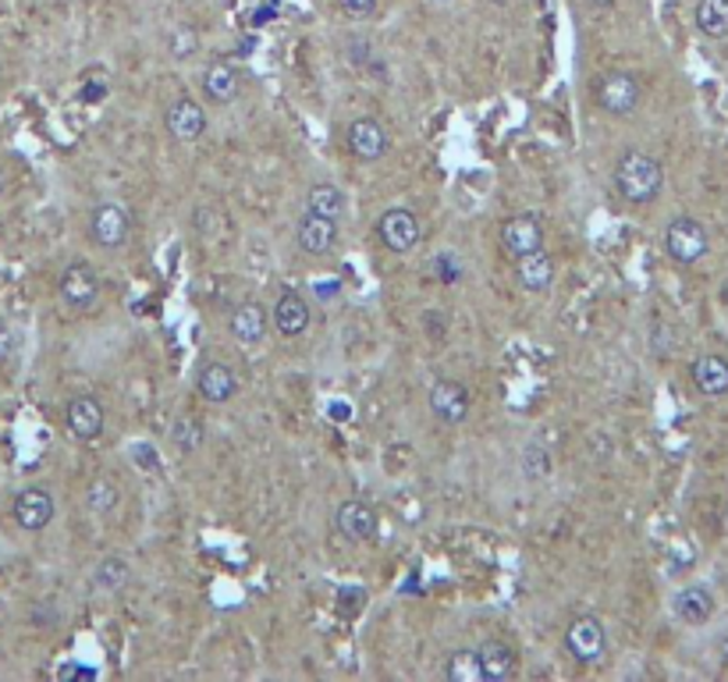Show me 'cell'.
<instances>
[{"instance_id":"7c38bea8","label":"cell","mask_w":728,"mask_h":682,"mask_svg":"<svg viewBox=\"0 0 728 682\" xmlns=\"http://www.w3.org/2000/svg\"><path fill=\"white\" fill-rule=\"evenodd\" d=\"M502 249L508 260H519L526 252H537L544 249V221L537 217V213H516V217L502 221Z\"/></svg>"},{"instance_id":"8d00e7d4","label":"cell","mask_w":728,"mask_h":682,"mask_svg":"<svg viewBox=\"0 0 728 682\" xmlns=\"http://www.w3.org/2000/svg\"><path fill=\"white\" fill-rule=\"evenodd\" d=\"M57 675H61V679H68V675H85V679H96L93 668H82V665H61V668H57Z\"/></svg>"},{"instance_id":"ac0fdd59","label":"cell","mask_w":728,"mask_h":682,"mask_svg":"<svg viewBox=\"0 0 728 682\" xmlns=\"http://www.w3.org/2000/svg\"><path fill=\"white\" fill-rule=\"evenodd\" d=\"M295 242H298V249L309 252V256L334 252V246H338V221L320 217V213L306 210L303 217H298V224H295Z\"/></svg>"},{"instance_id":"d6a6232c","label":"cell","mask_w":728,"mask_h":682,"mask_svg":"<svg viewBox=\"0 0 728 682\" xmlns=\"http://www.w3.org/2000/svg\"><path fill=\"white\" fill-rule=\"evenodd\" d=\"M132 462L142 466V469H156V466H161V459H156V448L146 445V440H142V445H132Z\"/></svg>"},{"instance_id":"f546056e","label":"cell","mask_w":728,"mask_h":682,"mask_svg":"<svg viewBox=\"0 0 728 682\" xmlns=\"http://www.w3.org/2000/svg\"><path fill=\"white\" fill-rule=\"evenodd\" d=\"M171 440H175V448L192 455L196 448H203L207 440V431H203V420H192V416H181L175 426H171Z\"/></svg>"},{"instance_id":"83f0119b","label":"cell","mask_w":728,"mask_h":682,"mask_svg":"<svg viewBox=\"0 0 728 682\" xmlns=\"http://www.w3.org/2000/svg\"><path fill=\"white\" fill-rule=\"evenodd\" d=\"M445 679L448 682H483V665H480V650L459 647L445 658Z\"/></svg>"},{"instance_id":"3957f363","label":"cell","mask_w":728,"mask_h":682,"mask_svg":"<svg viewBox=\"0 0 728 682\" xmlns=\"http://www.w3.org/2000/svg\"><path fill=\"white\" fill-rule=\"evenodd\" d=\"M707 249H711V235H707V227L696 217L668 221V227H665V252H668V260H672V263L693 267V263L704 260Z\"/></svg>"},{"instance_id":"2e32d148","label":"cell","mask_w":728,"mask_h":682,"mask_svg":"<svg viewBox=\"0 0 728 682\" xmlns=\"http://www.w3.org/2000/svg\"><path fill=\"white\" fill-rule=\"evenodd\" d=\"M199 90H203L207 104H213V107L235 104L242 93V71L232 61H210L203 68V79H199Z\"/></svg>"},{"instance_id":"603a6c76","label":"cell","mask_w":728,"mask_h":682,"mask_svg":"<svg viewBox=\"0 0 728 682\" xmlns=\"http://www.w3.org/2000/svg\"><path fill=\"white\" fill-rule=\"evenodd\" d=\"M480 665H483V679L488 682H505L519 672V654L508 639H483Z\"/></svg>"},{"instance_id":"1f68e13d","label":"cell","mask_w":728,"mask_h":682,"mask_svg":"<svg viewBox=\"0 0 728 682\" xmlns=\"http://www.w3.org/2000/svg\"><path fill=\"white\" fill-rule=\"evenodd\" d=\"M196 47H199V39L192 28H175V36H171V54H175L178 61H185Z\"/></svg>"},{"instance_id":"d590c367","label":"cell","mask_w":728,"mask_h":682,"mask_svg":"<svg viewBox=\"0 0 728 682\" xmlns=\"http://www.w3.org/2000/svg\"><path fill=\"white\" fill-rule=\"evenodd\" d=\"M11 352H14V334L8 331L4 324H0V363H4Z\"/></svg>"},{"instance_id":"d6986e66","label":"cell","mask_w":728,"mask_h":682,"mask_svg":"<svg viewBox=\"0 0 728 682\" xmlns=\"http://www.w3.org/2000/svg\"><path fill=\"white\" fill-rule=\"evenodd\" d=\"M227 327H232V338L238 345H260L270 334V309L263 303H256V298H249V303H242L232 313V324Z\"/></svg>"},{"instance_id":"4fadbf2b","label":"cell","mask_w":728,"mask_h":682,"mask_svg":"<svg viewBox=\"0 0 728 682\" xmlns=\"http://www.w3.org/2000/svg\"><path fill=\"white\" fill-rule=\"evenodd\" d=\"M11 516L19 522V530L25 533H39L47 530L57 516V502L47 487H25L14 494V505H11Z\"/></svg>"},{"instance_id":"ba28073f","label":"cell","mask_w":728,"mask_h":682,"mask_svg":"<svg viewBox=\"0 0 728 682\" xmlns=\"http://www.w3.org/2000/svg\"><path fill=\"white\" fill-rule=\"evenodd\" d=\"M164 125H167V136L175 142H185V146H192L207 136L210 128V114L203 104H196L192 96H178L171 99L167 110H164Z\"/></svg>"},{"instance_id":"60d3db41","label":"cell","mask_w":728,"mask_h":682,"mask_svg":"<svg viewBox=\"0 0 728 682\" xmlns=\"http://www.w3.org/2000/svg\"><path fill=\"white\" fill-rule=\"evenodd\" d=\"M4 189H8V170H4V164H0V196H4Z\"/></svg>"},{"instance_id":"277c9868","label":"cell","mask_w":728,"mask_h":682,"mask_svg":"<svg viewBox=\"0 0 728 682\" xmlns=\"http://www.w3.org/2000/svg\"><path fill=\"white\" fill-rule=\"evenodd\" d=\"M85 232H90L93 246H99V249H107V252L121 249V246H128V238H132V217H128V210L121 203L104 199V203H96L90 210Z\"/></svg>"},{"instance_id":"e0dca14e","label":"cell","mask_w":728,"mask_h":682,"mask_svg":"<svg viewBox=\"0 0 728 682\" xmlns=\"http://www.w3.org/2000/svg\"><path fill=\"white\" fill-rule=\"evenodd\" d=\"M270 327L281 338H298L309 331V303L298 292H281L270 306Z\"/></svg>"},{"instance_id":"7a4b0ae2","label":"cell","mask_w":728,"mask_h":682,"mask_svg":"<svg viewBox=\"0 0 728 682\" xmlns=\"http://www.w3.org/2000/svg\"><path fill=\"white\" fill-rule=\"evenodd\" d=\"M565 654L583 668H594L608 654V630L597 615H576L565 625Z\"/></svg>"},{"instance_id":"4dcf8cb0","label":"cell","mask_w":728,"mask_h":682,"mask_svg":"<svg viewBox=\"0 0 728 682\" xmlns=\"http://www.w3.org/2000/svg\"><path fill=\"white\" fill-rule=\"evenodd\" d=\"M377 8H380V0H338V11L345 14V19H355V22L374 19Z\"/></svg>"},{"instance_id":"d4e9b609","label":"cell","mask_w":728,"mask_h":682,"mask_svg":"<svg viewBox=\"0 0 728 682\" xmlns=\"http://www.w3.org/2000/svg\"><path fill=\"white\" fill-rule=\"evenodd\" d=\"M85 508H90L96 519H110L114 511L121 508V487L110 477H93L90 487H85Z\"/></svg>"},{"instance_id":"5b68a950","label":"cell","mask_w":728,"mask_h":682,"mask_svg":"<svg viewBox=\"0 0 728 682\" xmlns=\"http://www.w3.org/2000/svg\"><path fill=\"white\" fill-rule=\"evenodd\" d=\"M597 104L608 110L611 118H633L644 104V85L630 71H608V75L597 82Z\"/></svg>"},{"instance_id":"f35d334b","label":"cell","mask_w":728,"mask_h":682,"mask_svg":"<svg viewBox=\"0 0 728 682\" xmlns=\"http://www.w3.org/2000/svg\"><path fill=\"white\" fill-rule=\"evenodd\" d=\"M583 8H590V11H608V8H611V0H583Z\"/></svg>"},{"instance_id":"ab89813d","label":"cell","mask_w":728,"mask_h":682,"mask_svg":"<svg viewBox=\"0 0 728 682\" xmlns=\"http://www.w3.org/2000/svg\"><path fill=\"white\" fill-rule=\"evenodd\" d=\"M718 654H721V661L728 665V630H725V633L718 636Z\"/></svg>"},{"instance_id":"8fae6325","label":"cell","mask_w":728,"mask_h":682,"mask_svg":"<svg viewBox=\"0 0 728 682\" xmlns=\"http://www.w3.org/2000/svg\"><path fill=\"white\" fill-rule=\"evenodd\" d=\"M345 146H349V153L355 156V161L374 164V161H380V156H388L391 139H388V132H384V125H380L377 118L363 114V118H352V121H349V128H345Z\"/></svg>"},{"instance_id":"30bf717a","label":"cell","mask_w":728,"mask_h":682,"mask_svg":"<svg viewBox=\"0 0 728 682\" xmlns=\"http://www.w3.org/2000/svg\"><path fill=\"white\" fill-rule=\"evenodd\" d=\"M334 530L345 540H352V544H369V540H377L380 530L377 508L369 502H360V497H345L334 508Z\"/></svg>"},{"instance_id":"52a82bcc","label":"cell","mask_w":728,"mask_h":682,"mask_svg":"<svg viewBox=\"0 0 728 682\" xmlns=\"http://www.w3.org/2000/svg\"><path fill=\"white\" fill-rule=\"evenodd\" d=\"M377 235L384 242V249L402 256V252H412V249L420 246L423 224H420V217L409 207H391V210H384L380 217H377Z\"/></svg>"},{"instance_id":"b9f144b4","label":"cell","mask_w":728,"mask_h":682,"mask_svg":"<svg viewBox=\"0 0 728 682\" xmlns=\"http://www.w3.org/2000/svg\"><path fill=\"white\" fill-rule=\"evenodd\" d=\"M721 303H725V306H728V281H725V284H721Z\"/></svg>"},{"instance_id":"6da1fadb","label":"cell","mask_w":728,"mask_h":682,"mask_svg":"<svg viewBox=\"0 0 728 682\" xmlns=\"http://www.w3.org/2000/svg\"><path fill=\"white\" fill-rule=\"evenodd\" d=\"M611 181H615L619 199H625L630 207H647L665 189V164L644 150H630L619 156Z\"/></svg>"},{"instance_id":"9c48e42d","label":"cell","mask_w":728,"mask_h":682,"mask_svg":"<svg viewBox=\"0 0 728 682\" xmlns=\"http://www.w3.org/2000/svg\"><path fill=\"white\" fill-rule=\"evenodd\" d=\"M426 402H431V412L448 426H459L466 423V416L473 412V395L462 380L455 377H441L431 384V391H426Z\"/></svg>"},{"instance_id":"8992f818","label":"cell","mask_w":728,"mask_h":682,"mask_svg":"<svg viewBox=\"0 0 728 682\" xmlns=\"http://www.w3.org/2000/svg\"><path fill=\"white\" fill-rule=\"evenodd\" d=\"M99 292H104V284H99V274L90 267V263H68L61 270V278H57V295H61V303L71 309V313H90L96 303H99Z\"/></svg>"},{"instance_id":"836d02e7","label":"cell","mask_w":728,"mask_h":682,"mask_svg":"<svg viewBox=\"0 0 728 682\" xmlns=\"http://www.w3.org/2000/svg\"><path fill=\"white\" fill-rule=\"evenodd\" d=\"M192 224H196L203 235H213V232H218V213H213L210 207H199V210L192 213Z\"/></svg>"},{"instance_id":"7bdbcfd3","label":"cell","mask_w":728,"mask_h":682,"mask_svg":"<svg viewBox=\"0 0 728 682\" xmlns=\"http://www.w3.org/2000/svg\"><path fill=\"white\" fill-rule=\"evenodd\" d=\"M0 75H4V64H0Z\"/></svg>"},{"instance_id":"5bb4252c","label":"cell","mask_w":728,"mask_h":682,"mask_svg":"<svg viewBox=\"0 0 728 682\" xmlns=\"http://www.w3.org/2000/svg\"><path fill=\"white\" fill-rule=\"evenodd\" d=\"M238 388H242V380H238L232 363L207 360L203 366H199V374H196V395L203 398V402H210V405H227V402H232V398L238 395Z\"/></svg>"},{"instance_id":"ffe728a7","label":"cell","mask_w":728,"mask_h":682,"mask_svg":"<svg viewBox=\"0 0 728 682\" xmlns=\"http://www.w3.org/2000/svg\"><path fill=\"white\" fill-rule=\"evenodd\" d=\"M554 274H559V267H554V256L548 249L526 252L516 260V281L522 284V292H530V295L548 292L554 284Z\"/></svg>"},{"instance_id":"cb8c5ba5","label":"cell","mask_w":728,"mask_h":682,"mask_svg":"<svg viewBox=\"0 0 728 682\" xmlns=\"http://www.w3.org/2000/svg\"><path fill=\"white\" fill-rule=\"evenodd\" d=\"M93 590L104 593V597H118L128 583H132V562L125 558V554H107V558H99L96 568H93Z\"/></svg>"},{"instance_id":"7402d4cb","label":"cell","mask_w":728,"mask_h":682,"mask_svg":"<svg viewBox=\"0 0 728 682\" xmlns=\"http://www.w3.org/2000/svg\"><path fill=\"white\" fill-rule=\"evenodd\" d=\"M672 611L679 622L686 625H707L711 615H715V593L704 583H690V587H682L672 601Z\"/></svg>"},{"instance_id":"44dd1931","label":"cell","mask_w":728,"mask_h":682,"mask_svg":"<svg viewBox=\"0 0 728 682\" xmlns=\"http://www.w3.org/2000/svg\"><path fill=\"white\" fill-rule=\"evenodd\" d=\"M690 377L696 391L707 398H725L728 395V360L718 352H704L690 363Z\"/></svg>"},{"instance_id":"9a60e30c","label":"cell","mask_w":728,"mask_h":682,"mask_svg":"<svg viewBox=\"0 0 728 682\" xmlns=\"http://www.w3.org/2000/svg\"><path fill=\"white\" fill-rule=\"evenodd\" d=\"M64 423H68L71 437L96 440L107 431V409L96 395H75L64 409Z\"/></svg>"},{"instance_id":"484cf974","label":"cell","mask_w":728,"mask_h":682,"mask_svg":"<svg viewBox=\"0 0 728 682\" xmlns=\"http://www.w3.org/2000/svg\"><path fill=\"white\" fill-rule=\"evenodd\" d=\"M693 22L707 39H728V0H696Z\"/></svg>"},{"instance_id":"4316f807","label":"cell","mask_w":728,"mask_h":682,"mask_svg":"<svg viewBox=\"0 0 728 682\" xmlns=\"http://www.w3.org/2000/svg\"><path fill=\"white\" fill-rule=\"evenodd\" d=\"M345 207H349V199H345V192L338 189V185H331V181L309 185V192H306V210L309 213H320V217L341 221Z\"/></svg>"},{"instance_id":"74e56055","label":"cell","mask_w":728,"mask_h":682,"mask_svg":"<svg viewBox=\"0 0 728 682\" xmlns=\"http://www.w3.org/2000/svg\"><path fill=\"white\" fill-rule=\"evenodd\" d=\"M334 292H341V281H320V289H317L320 298H331Z\"/></svg>"},{"instance_id":"f1b7e54d","label":"cell","mask_w":728,"mask_h":682,"mask_svg":"<svg viewBox=\"0 0 728 682\" xmlns=\"http://www.w3.org/2000/svg\"><path fill=\"white\" fill-rule=\"evenodd\" d=\"M519 469H522V477L530 480V483L548 480L551 477V451L540 445V440H530V445H526L522 455H519Z\"/></svg>"},{"instance_id":"e575fe53","label":"cell","mask_w":728,"mask_h":682,"mask_svg":"<svg viewBox=\"0 0 728 682\" xmlns=\"http://www.w3.org/2000/svg\"><path fill=\"white\" fill-rule=\"evenodd\" d=\"M423 324H426V331H431L434 338H445V324H441V309H431V313H426Z\"/></svg>"}]
</instances>
